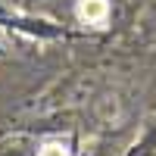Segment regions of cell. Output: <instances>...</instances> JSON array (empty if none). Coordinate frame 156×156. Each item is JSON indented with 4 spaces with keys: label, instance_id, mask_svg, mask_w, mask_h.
Returning a JSON list of instances; mask_svg holds the SVG:
<instances>
[{
    "label": "cell",
    "instance_id": "1",
    "mask_svg": "<svg viewBox=\"0 0 156 156\" xmlns=\"http://www.w3.org/2000/svg\"><path fill=\"white\" fill-rule=\"evenodd\" d=\"M75 16H78L81 25H94V28H100V25L109 19V0H78Z\"/></svg>",
    "mask_w": 156,
    "mask_h": 156
},
{
    "label": "cell",
    "instance_id": "2",
    "mask_svg": "<svg viewBox=\"0 0 156 156\" xmlns=\"http://www.w3.org/2000/svg\"><path fill=\"white\" fill-rule=\"evenodd\" d=\"M37 156H69V153H66L62 144H44L41 150H37Z\"/></svg>",
    "mask_w": 156,
    "mask_h": 156
}]
</instances>
